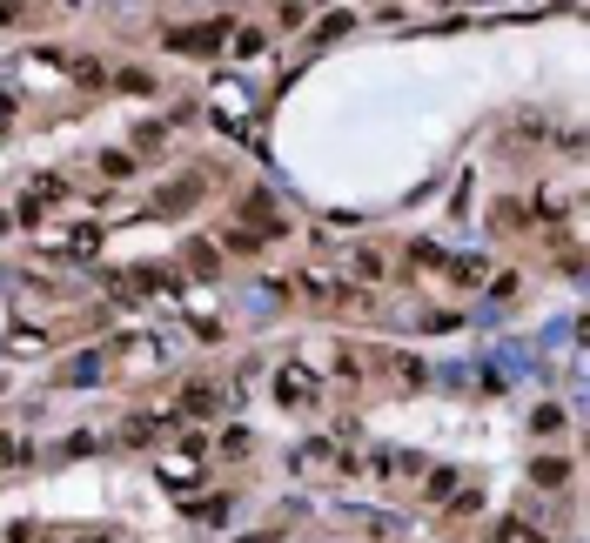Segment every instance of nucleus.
I'll use <instances>...</instances> for the list:
<instances>
[{"label": "nucleus", "instance_id": "obj_1", "mask_svg": "<svg viewBox=\"0 0 590 543\" xmlns=\"http://www.w3.org/2000/svg\"><path fill=\"white\" fill-rule=\"evenodd\" d=\"M275 403H289V409H309V403H316V376H309L302 362H289V369H275Z\"/></svg>", "mask_w": 590, "mask_h": 543}, {"label": "nucleus", "instance_id": "obj_2", "mask_svg": "<svg viewBox=\"0 0 590 543\" xmlns=\"http://www.w3.org/2000/svg\"><path fill=\"white\" fill-rule=\"evenodd\" d=\"M222 41H228V14L222 21H208V27H175V34H168L175 54H208V47H222Z\"/></svg>", "mask_w": 590, "mask_h": 543}, {"label": "nucleus", "instance_id": "obj_3", "mask_svg": "<svg viewBox=\"0 0 590 543\" xmlns=\"http://www.w3.org/2000/svg\"><path fill=\"white\" fill-rule=\"evenodd\" d=\"M215 114H228L235 135H249V94H242V81H222V88H215Z\"/></svg>", "mask_w": 590, "mask_h": 543}, {"label": "nucleus", "instance_id": "obj_4", "mask_svg": "<svg viewBox=\"0 0 590 543\" xmlns=\"http://www.w3.org/2000/svg\"><path fill=\"white\" fill-rule=\"evenodd\" d=\"M68 255H74V262H88V255H101V228H68Z\"/></svg>", "mask_w": 590, "mask_h": 543}, {"label": "nucleus", "instance_id": "obj_5", "mask_svg": "<svg viewBox=\"0 0 590 543\" xmlns=\"http://www.w3.org/2000/svg\"><path fill=\"white\" fill-rule=\"evenodd\" d=\"M195 517L202 523H228V497H195Z\"/></svg>", "mask_w": 590, "mask_h": 543}, {"label": "nucleus", "instance_id": "obj_6", "mask_svg": "<svg viewBox=\"0 0 590 543\" xmlns=\"http://www.w3.org/2000/svg\"><path fill=\"white\" fill-rule=\"evenodd\" d=\"M7 543H54V530H41V523H14Z\"/></svg>", "mask_w": 590, "mask_h": 543}, {"label": "nucleus", "instance_id": "obj_7", "mask_svg": "<svg viewBox=\"0 0 590 543\" xmlns=\"http://www.w3.org/2000/svg\"><path fill=\"white\" fill-rule=\"evenodd\" d=\"M497 543H544L530 523H497Z\"/></svg>", "mask_w": 590, "mask_h": 543}, {"label": "nucleus", "instance_id": "obj_8", "mask_svg": "<svg viewBox=\"0 0 590 543\" xmlns=\"http://www.w3.org/2000/svg\"><path fill=\"white\" fill-rule=\"evenodd\" d=\"M0 463H7V470H21V463H27V443H21V436H0Z\"/></svg>", "mask_w": 590, "mask_h": 543}, {"label": "nucleus", "instance_id": "obj_9", "mask_svg": "<svg viewBox=\"0 0 590 543\" xmlns=\"http://www.w3.org/2000/svg\"><path fill=\"white\" fill-rule=\"evenodd\" d=\"M389 369H396V383H409V389L423 383V362H416V356H396V362H389Z\"/></svg>", "mask_w": 590, "mask_h": 543}, {"label": "nucleus", "instance_id": "obj_10", "mask_svg": "<svg viewBox=\"0 0 590 543\" xmlns=\"http://www.w3.org/2000/svg\"><path fill=\"white\" fill-rule=\"evenodd\" d=\"M215 403H222V396H215V389H208V383H195V389H188V409H195V416H208V409H215Z\"/></svg>", "mask_w": 590, "mask_h": 543}, {"label": "nucleus", "instance_id": "obj_11", "mask_svg": "<svg viewBox=\"0 0 590 543\" xmlns=\"http://www.w3.org/2000/svg\"><path fill=\"white\" fill-rule=\"evenodd\" d=\"M74 543H114V537H108V530H81Z\"/></svg>", "mask_w": 590, "mask_h": 543}, {"label": "nucleus", "instance_id": "obj_12", "mask_svg": "<svg viewBox=\"0 0 590 543\" xmlns=\"http://www.w3.org/2000/svg\"><path fill=\"white\" fill-rule=\"evenodd\" d=\"M7 21H21V7H0V27H7Z\"/></svg>", "mask_w": 590, "mask_h": 543}]
</instances>
